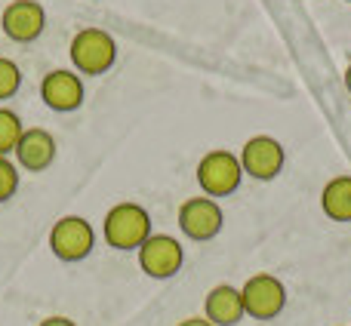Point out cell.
<instances>
[{
  "instance_id": "obj_14",
  "label": "cell",
  "mask_w": 351,
  "mask_h": 326,
  "mask_svg": "<svg viewBox=\"0 0 351 326\" xmlns=\"http://www.w3.org/2000/svg\"><path fill=\"white\" fill-rule=\"evenodd\" d=\"M22 133H25L22 117L10 108H0V158H10V154L16 151Z\"/></svg>"
},
{
  "instance_id": "obj_16",
  "label": "cell",
  "mask_w": 351,
  "mask_h": 326,
  "mask_svg": "<svg viewBox=\"0 0 351 326\" xmlns=\"http://www.w3.org/2000/svg\"><path fill=\"white\" fill-rule=\"evenodd\" d=\"M19 191V166L10 158H0V203Z\"/></svg>"
},
{
  "instance_id": "obj_5",
  "label": "cell",
  "mask_w": 351,
  "mask_h": 326,
  "mask_svg": "<svg viewBox=\"0 0 351 326\" xmlns=\"http://www.w3.org/2000/svg\"><path fill=\"white\" fill-rule=\"evenodd\" d=\"M243 314L253 321H274L287 308V286L274 274H253L241 286Z\"/></svg>"
},
{
  "instance_id": "obj_3",
  "label": "cell",
  "mask_w": 351,
  "mask_h": 326,
  "mask_svg": "<svg viewBox=\"0 0 351 326\" xmlns=\"http://www.w3.org/2000/svg\"><path fill=\"white\" fill-rule=\"evenodd\" d=\"M243 179V166L241 158L225 148H216V151H206L197 163V185L206 197H228L241 188Z\"/></svg>"
},
{
  "instance_id": "obj_18",
  "label": "cell",
  "mask_w": 351,
  "mask_h": 326,
  "mask_svg": "<svg viewBox=\"0 0 351 326\" xmlns=\"http://www.w3.org/2000/svg\"><path fill=\"white\" fill-rule=\"evenodd\" d=\"M179 326H213V323L206 321V317H185Z\"/></svg>"
},
{
  "instance_id": "obj_10",
  "label": "cell",
  "mask_w": 351,
  "mask_h": 326,
  "mask_svg": "<svg viewBox=\"0 0 351 326\" xmlns=\"http://www.w3.org/2000/svg\"><path fill=\"white\" fill-rule=\"evenodd\" d=\"M84 80L77 71H65V68H56L47 77L40 80V99L49 111H59V114H71L84 105Z\"/></svg>"
},
{
  "instance_id": "obj_1",
  "label": "cell",
  "mask_w": 351,
  "mask_h": 326,
  "mask_svg": "<svg viewBox=\"0 0 351 326\" xmlns=\"http://www.w3.org/2000/svg\"><path fill=\"white\" fill-rule=\"evenodd\" d=\"M102 234L111 249H121V253L139 249L142 243L152 237V216H148L145 206L123 200V203L111 206V210L105 212Z\"/></svg>"
},
{
  "instance_id": "obj_13",
  "label": "cell",
  "mask_w": 351,
  "mask_h": 326,
  "mask_svg": "<svg viewBox=\"0 0 351 326\" xmlns=\"http://www.w3.org/2000/svg\"><path fill=\"white\" fill-rule=\"evenodd\" d=\"M321 210L333 222H351V175H336L324 185Z\"/></svg>"
},
{
  "instance_id": "obj_2",
  "label": "cell",
  "mask_w": 351,
  "mask_h": 326,
  "mask_svg": "<svg viewBox=\"0 0 351 326\" xmlns=\"http://www.w3.org/2000/svg\"><path fill=\"white\" fill-rule=\"evenodd\" d=\"M68 55H71V65L77 74H86V77H96V74L111 71V65L117 62V43L108 31L102 28H84L71 37V47H68Z\"/></svg>"
},
{
  "instance_id": "obj_19",
  "label": "cell",
  "mask_w": 351,
  "mask_h": 326,
  "mask_svg": "<svg viewBox=\"0 0 351 326\" xmlns=\"http://www.w3.org/2000/svg\"><path fill=\"white\" fill-rule=\"evenodd\" d=\"M346 90H348V92H351V65H348V68H346Z\"/></svg>"
},
{
  "instance_id": "obj_4",
  "label": "cell",
  "mask_w": 351,
  "mask_h": 326,
  "mask_svg": "<svg viewBox=\"0 0 351 326\" xmlns=\"http://www.w3.org/2000/svg\"><path fill=\"white\" fill-rule=\"evenodd\" d=\"M96 247V231L84 216H62L49 228V249L62 262H84Z\"/></svg>"
},
{
  "instance_id": "obj_8",
  "label": "cell",
  "mask_w": 351,
  "mask_h": 326,
  "mask_svg": "<svg viewBox=\"0 0 351 326\" xmlns=\"http://www.w3.org/2000/svg\"><path fill=\"white\" fill-rule=\"evenodd\" d=\"M225 216H222V206L216 203L213 197H188L185 203L179 206V228L188 240H213V237L222 231Z\"/></svg>"
},
{
  "instance_id": "obj_7",
  "label": "cell",
  "mask_w": 351,
  "mask_h": 326,
  "mask_svg": "<svg viewBox=\"0 0 351 326\" xmlns=\"http://www.w3.org/2000/svg\"><path fill=\"white\" fill-rule=\"evenodd\" d=\"M237 158H241L243 175L259 179V181L278 179L284 163H287L284 145H280L278 139H271V136H253V139H247Z\"/></svg>"
},
{
  "instance_id": "obj_20",
  "label": "cell",
  "mask_w": 351,
  "mask_h": 326,
  "mask_svg": "<svg viewBox=\"0 0 351 326\" xmlns=\"http://www.w3.org/2000/svg\"><path fill=\"white\" fill-rule=\"evenodd\" d=\"M348 3H351V0H348Z\"/></svg>"
},
{
  "instance_id": "obj_17",
  "label": "cell",
  "mask_w": 351,
  "mask_h": 326,
  "mask_svg": "<svg viewBox=\"0 0 351 326\" xmlns=\"http://www.w3.org/2000/svg\"><path fill=\"white\" fill-rule=\"evenodd\" d=\"M40 326H77V323L71 317H47V321H40Z\"/></svg>"
},
{
  "instance_id": "obj_12",
  "label": "cell",
  "mask_w": 351,
  "mask_h": 326,
  "mask_svg": "<svg viewBox=\"0 0 351 326\" xmlns=\"http://www.w3.org/2000/svg\"><path fill=\"white\" fill-rule=\"evenodd\" d=\"M204 317L210 321L213 326H234L241 323L243 317V299H241V290L231 284H219L206 292L204 299Z\"/></svg>"
},
{
  "instance_id": "obj_15",
  "label": "cell",
  "mask_w": 351,
  "mask_h": 326,
  "mask_svg": "<svg viewBox=\"0 0 351 326\" xmlns=\"http://www.w3.org/2000/svg\"><path fill=\"white\" fill-rule=\"evenodd\" d=\"M19 86H22V71H19V65L12 59H6V55H0V102L16 96Z\"/></svg>"
},
{
  "instance_id": "obj_6",
  "label": "cell",
  "mask_w": 351,
  "mask_h": 326,
  "mask_svg": "<svg viewBox=\"0 0 351 326\" xmlns=\"http://www.w3.org/2000/svg\"><path fill=\"white\" fill-rule=\"evenodd\" d=\"M136 253H139V268L154 280H170L185 265V249L170 234H152Z\"/></svg>"
},
{
  "instance_id": "obj_9",
  "label": "cell",
  "mask_w": 351,
  "mask_h": 326,
  "mask_svg": "<svg viewBox=\"0 0 351 326\" xmlns=\"http://www.w3.org/2000/svg\"><path fill=\"white\" fill-rule=\"evenodd\" d=\"M0 28H3V34L10 40L31 43L47 28V10L37 0H10L3 16H0Z\"/></svg>"
},
{
  "instance_id": "obj_11",
  "label": "cell",
  "mask_w": 351,
  "mask_h": 326,
  "mask_svg": "<svg viewBox=\"0 0 351 326\" xmlns=\"http://www.w3.org/2000/svg\"><path fill=\"white\" fill-rule=\"evenodd\" d=\"M12 154H16V163L22 169H28V173H43V169H49L56 160V139L49 129L31 127L22 133V139H19Z\"/></svg>"
}]
</instances>
